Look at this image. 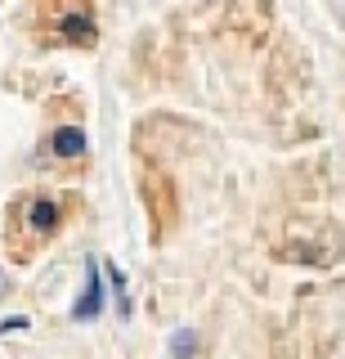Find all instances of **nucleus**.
<instances>
[{
	"instance_id": "6",
	"label": "nucleus",
	"mask_w": 345,
	"mask_h": 359,
	"mask_svg": "<svg viewBox=\"0 0 345 359\" xmlns=\"http://www.w3.org/2000/svg\"><path fill=\"white\" fill-rule=\"evenodd\" d=\"M108 283H113V292H117V301H121V314L130 310V301H126V274H121L117 265H108Z\"/></svg>"
},
{
	"instance_id": "5",
	"label": "nucleus",
	"mask_w": 345,
	"mask_h": 359,
	"mask_svg": "<svg viewBox=\"0 0 345 359\" xmlns=\"http://www.w3.org/2000/svg\"><path fill=\"white\" fill-rule=\"evenodd\" d=\"M193 351H197V332H193V328H180V332L171 337V355H175V359H188Z\"/></svg>"
},
{
	"instance_id": "4",
	"label": "nucleus",
	"mask_w": 345,
	"mask_h": 359,
	"mask_svg": "<svg viewBox=\"0 0 345 359\" xmlns=\"http://www.w3.org/2000/svg\"><path fill=\"white\" fill-rule=\"evenodd\" d=\"M54 224H59V207H54V202H45V198H41V202H31V229H54Z\"/></svg>"
},
{
	"instance_id": "3",
	"label": "nucleus",
	"mask_w": 345,
	"mask_h": 359,
	"mask_svg": "<svg viewBox=\"0 0 345 359\" xmlns=\"http://www.w3.org/2000/svg\"><path fill=\"white\" fill-rule=\"evenodd\" d=\"M59 32H63L68 41H81V45H90V41H94V22H90V18H81V14L63 18V22H59Z\"/></svg>"
},
{
	"instance_id": "8",
	"label": "nucleus",
	"mask_w": 345,
	"mask_h": 359,
	"mask_svg": "<svg viewBox=\"0 0 345 359\" xmlns=\"http://www.w3.org/2000/svg\"><path fill=\"white\" fill-rule=\"evenodd\" d=\"M0 292H5V274H0Z\"/></svg>"
},
{
	"instance_id": "2",
	"label": "nucleus",
	"mask_w": 345,
	"mask_h": 359,
	"mask_svg": "<svg viewBox=\"0 0 345 359\" xmlns=\"http://www.w3.org/2000/svg\"><path fill=\"white\" fill-rule=\"evenodd\" d=\"M50 149H54V157H81L85 153V135L76 126H63V130L50 135Z\"/></svg>"
},
{
	"instance_id": "1",
	"label": "nucleus",
	"mask_w": 345,
	"mask_h": 359,
	"mask_svg": "<svg viewBox=\"0 0 345 359\" xmlns=\"http://www.w3.org/2000/svg\"><path fill=\"white\" fill-rule=\"evenodd\" d=\"M99 310H104V283H99V261H90V265H85V292H81V301L72 306V319L85 323V319H94Z\"/></svg>"
},
{
	"instance_id": "7",
	"label": "nucleus",
	"mask_w": 345,
	"mask_h": 359,
	"mask_svg": "<svg viewBox=\"0 0 345 359\" xmlns=\"http://www.w3.org/2000/svg\"><path fill=\"white\" fill-rule=\"evenodd\" d=\"M27 323H31L27 314H14V319H0V337H5V332H23Z\"/></svg>"
}]
</instances>
